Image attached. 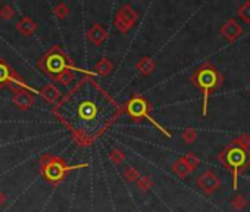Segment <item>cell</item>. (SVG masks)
<instances>
[{
  "instance_id": "5bb4252c",
  "label": "cell",
  "mask_w": 250,
  "mask_h": 212,
  "mask_svg": "<svg viewBox=\"0 0 250 212\" xmlns=\"http://www.w3.org/2000/svg\"><path fill=\"white\" fill-rule=\"evenodd\" d=\"M112 71H113V64H112V61L107 59V58L100 59V61L93 66V72H94L96 75H100V77H107Z\"/></svg>"
},
{
  "instance_id": "8992f818",
  "label": "cell",
  "mask_w": 250,
  "mask_h": 212,
  "mask_svg": "<svg viewBox=\"0 0 250 212\" xmlns=\"http://www.w3.org/2000/svg\"><path fill=\"white\" fill-rule=\"evenodd\" d=\"M11 88V91H17L20 88L28 90L33 94H39V90L33 88L28 85V83L15 71L11 68V65L3 59L0 58V88Z\"/></svg>"
},
{
  "instance_id": "7a4b0ae2",
  "label": "cell",
  "mask_w": 250,
  "mask_h": 212,
  "mask_svg": "<svg viewBox=\"0 0 250 212\" xmlns=\"http://www.w3.org/2000/svg\"><path fill=\"white\" fill-rule=\"evenodd\" d=\"M37 66L52 80L53 77L59 75L62 71L65 69H71V71H78V72H84L83 69L77 68L74 65V61L59 47V46H52L37 62ZM87 75H96L93 71L84 72Z\"/></svg>"
},
{
  "instance_id": "277c9868",
  "label": "cell",
  "mask_w": 250,
  "mask_h": 212,
  "mask_svg": "<svg viewBox=\"0 0 250 212\" xmlns=\"http://www.w3.org/2000/svg\"><path fill=\"white\" fill-rule=\"evenodd\" d=\"M219 161L232 172V187L237 189L238 172L244 171L250 165V152L241 143H234L219 153Z\"/></svg>"
},
{
  "instance_id": "7402d4cb",
  "label": "cell",
  "mask_w": 250,
  "mask_h": 212,
  "mask_svg": "<svg viewBox=\"0 0 250 212\" xmlns=\"http://www.w3.org/2000/svg\"><path fill=\"white\" fill-rule=\"evenodd\" d=\"M109 161L115 165H121L125 161V153L121 149H112L109 152Z\"/></svg>"
},
{
  "instance_id": "9a60e30c",
  "label": "cell",
  "mask_w": 250,
  "mask_h": 212,
  "mask_svg": "<svg viewBox=\"0 0 250 212\" xmlns=\"http://www.w3.org/2000/svg\"><path fill=\"white\" fill-rule=\"evenodd\" d=\"M136 68H137V71L142 74V75H150L153 71H155V68H156V64L153 62V59L152 58H149V56H143L139 62H137V65H136Z\"/></svg>"
},
{
  "instance_id": "484cf974",
  "label": "cell",
  "mask_w": 250,
  "mask_h": 212,
  "mask_svg": "<svg viewBox=\"0 0 250 212\" xmlns=\"http://www.w3.org/2000/svg\"><path fill=\"white\" fill-rule=\"evenodd\" d=\"M183 140L186 143H193L196 140V131L193 128H188L183 133Z\"/></svg>"
},
{
  "instance_id": "3957f363",
  "label": "cell",
  "mask_w": 250,
  "mask_h": 212,
  "mask_svg": "<svg viewBox=\"0 0 250 212\" xmlns=\"http://www.w3.org/2000/svg\"><path fill=\"white\" fill-rule=\"evenodd\" d=\"M191 81L203 93V115L206 117L209 94L221 85L222 77L215 66H212L210 64H205L194 71V74L191 75Z\"/></svg>"
},
{
  "instance_id": "ac0fdd59",
  "label": "cell",
  "mask_w": 250,
  "mask_h": 212,
  "mask_svg": "<svg viewBox=\"0 0 250 212\" xmlns=\"http://www.w3.org/2000/svg\"><path fill=\"white\" fill-rule=\"evenodd\" d=\"M172 172L177 175V177H180V178H186L191 171H190V168L187 167V164L183 161V158H180L178 161H175L174 164H172Z\"/></svg>"
},
{
  "instance_id": "ba28073f",
  "label": "cell",
  "mask_w": 250,
  "mask_h": 212,
  "mask_svg": "<svg viewBox=\"0 0 250 212\" xmlns=\"http://www.w3.org/2000/svg\"><path fill=\"white\" fill-rule=\"evenodd\" d=\"M12 102L14 105L17 106L18 109L21 111H28L31 109L34 103H36V96L28 91V90H24V88H20L17 91H14L12 94Z\"/></svg>"
},
{
  "instance_id": "e0dca14e",
  "label": "cell",
  "mask_w": 250,
  "mask_h": 212,
  "mask_svg": "<svg viewBox=\"0 0 250 212\" xmlns=\"http://www.w3.org/2000/svg\"><path fill=\"white\" fill-rule=\"evenodd\" d=\"M222 33L225 34V37H227L228 40H234V39H237V37L240 36L241 30H240V27L237 25L235 21H228V22L224 25Z\"/></svg>"
},
{
  "instance_id": "d4e9b609",
  "label": "cell",
  "mask_w": 250,
  "mask_h": 212,
  "mask_svg": "<svg viewBox=\"0 0 250 212\" xmlns=\"http://www.w3.org/2000/svg\"><path fill=\"white\" fill-rule=\"evenodd\" d=\"M238 17L246 22V24H250V2L244 3L243 6H240L238 9Z\"/></svg>"
},
{
  "instance_id": "44dd1931",
  "label": "cell",
  "mask_w": 250,
  "mask_h": 212,
  "mask_svg": "<svg viewBox=\"0 0 250 212\" xmlns=\"http://www.w3.org/2000/svg\"><path fill=\"white\" fill-rule=\"evenodd\" d=\"M14 17H15V9L12 5L5 3L2 8H0V18H2L3 21H11Z\"/></svg>"
},
{
  "instance_id": "4fadbf2b",
  "label": "cell",
  "mask_w": 250,
  "mask_h": 212,
  "mask_svg": "<svg viewBox=\"0 0 250 212\" xmlns=\"http://www.w3.org/2000/svg\"><path fill=\"white\" fill-rule=\"evenodd\" d=\"M78 115L81 120H94L96 115H97V108H96V105L91 103V102H84L80 105V108H78Z\"/></svg>"
},
{
  "instance_id": "8fae6325",
  "label": "cell",
  "mask_w": 250,
  "mask_h": 212,
  "mask_svg": "<svg viewBox=\"0 0 250 212\" xmlns=\"http://www.w3.org/2000/svg\"><path fill=\"white\" fill-rule=\"evenodd\" d=\"M15 28H17L18 33H21L22 36L28 37V36H33V34L39 30V24H37L33 18L24 17V18H21V20L17 22Z\"/></svg>"
},
{
  "instance_id": "cb8c5ba5",
  "label": "cell",
  "mask_w": 250,
  "mask_h": 212,
  "mask_svg": "<svg viewBox=\"0 0 250 212\" xmlns=\"http://www.w3.org/2000/svg\"><path fill=\"white\" fill-rule=\"evenodd\" d=\"M53 14L59 18V20H65L69 14V8L66 3H58L53 6Z\"/></svg>"
},
{
  "instance_id": "ffe728a7",
  "label": "cell",
  "mask_w": 250,
  "mask_h": 212,
  "mask_svg": "<svg viewBox=\"0 0 250 212\" xmlns=\"http://www.w3.org/2000/svg\"><path fill=\"white\" fill-rule=\"evenodd\" d=\"M124 177H125V180H127L128 183H137V180L142 175H140V172H139V170L136 167H127V168H125V171H124Z\"/></svg>"
},
{
  "instance_id": "5b68a950",
  "label": "cell",
  "mask_w": 250,
  "mask_h": 212,
  "mask_svg": "<svg viewBox=\"0 0 250 212\" xmlns=\"http://www.w3.org/2000/svg\"><path fill=\"white\" fill-rule=\"evenodd\" d=\"M124 111H127V114L131 117L133 121L140 123V121H143V120H147V121H150L158 130H161L167 137H171V134H169V133H168V131L155 120V118L150 117L152 105L149 103V100H147L145 96H142V94H134V96L127 102V105L124 106Z\"/></svg>"
},
{
  "instance_id": "52a82bcc",
  "label": "cell",
  "mask_w": 250,
  "mask_h": 212,
  "mask_svg": "<svg viewBox=\"0 0 250 212\" xmlns=\"http://www.w3.org/2000/svg\"><path fill=\"white\" fill-rule=\"evenodd\" d=\"M137 20H139L137 11H136L130 3H125V5H122V6L118 9V12L115 14V21H113V24H115V27H116V30H118L119 33L127 34V33L136 25Z\"/></svg>"
},
{
  "instance_id": "7c38bea8",
  "label": "cell",
  "mask_w": 250,
  "mask_h": 212,
  "mask_svg": "<svg viewBox=\"0 0 250 212\" xmlns=\"http://www.w3.org/2000/svg\"><path fill=\"white\" fill-rule=\"evenodd\" d=\"M39 94H40L47 103H50V105H55V103L61 99V96H62V93L58 90V87H56L53 83L44 84L43 88L39 90Z\"/></svg>"
},
{
  "instance_id": "6da1fadb",
  "label": "cell",
  "mask_w": 250,
  "mask_h": 212,
  "mask_svg": "<svg viewBox=\"0 0 250 212\" xmlns=\"http://www.w3.org/2000/svg\"><path fill=\"white\" fill-rule=\"evenodd\" d=\"M88 164L68 165L63 158L53 153H43L39 159V174L52 186H59L71 171L87 168Z\"/></svg>"
},
{
  "instance_id": "30bf717a",
  "label": "cell",
  "mask_w": 250,
  "mask_h": 212,
  "mask_svg": "<svg viewBox=\"0 0 250 212\" xmlns=\"http://www.w3.org/2000/svg\"><path fill=\"white\" fill-rule=\"evenodd\" d=\"M107 31H106V28L102 25V24H99V22H96V24H93L88 30H87V39L93 43V44H96V46H102L106 40H107Z\"/></svg>"
},
{
  "instance_id": "9c48e42d",
  "label": "cell",
  "mask_w": 250,
  "mask_h": 212,
  "mask_svg": "<svg viewBox=\"0 0 250 212\" xmlns=\"http://www.w3.org/2000/svg\"><path fill=\"white\" fill-rule=\"evenodd\" d=\"M197 186L206 193V194H212L216 189H219L221 181L218 178V175L213 171H206L203 172L199 180H197Z\"/></svg>"
},
{
  "instance_id": "4316f807",
  "label": "cell",
  "mask_w": 250,
  "mask_h": 212,
  "mask_svg": "<svg viewBox=\"0 0 250 212\" xmlns=\"http://www.w3.org/2000/svg\"><path fill=\"white\" fill-rule=\"evenodd\" d=\"M8 200V197H6V194L2 191V190H0V206H2V205H5V202Z\"/></svg>"
},
{
  "instance_id": "d6986e66",
  "label": "cell",
  "mask_w": 250,
  "mask_h": 212,
  "mask_svg": "<svg viewBox=\"0 0 250 212\" xmlns=\"http://www.w3.org/2000/svg\"><path fill=\"white\" fill-rule=\"evenodd\" d=\"M137 187L140 189V191L147 193V191H150L152 187H153V180H152L149 175H142V177L137 180Z\"/></svg>"
},
{
  "instance_id": "2e32d148",
  "label": "cell",
  "mask_w": 250,
  "mask_h": 212,
  "mask_svg": "<svg viewBox=\"0 0 250 212\" xmlns=\"http://www.w3.org/2000/svg\"><path fill=\"white\" fill-rule=\"evenodd\" d=\"M52 81H55V83H61L62 85L68 87V85H71V84L75 81V74H74V71H71V69H65V71H62L59 75L53 77V78H52Z\"/></svg>"
},
{
  "instance_id": "603a6c76",
  "label": "cell",
  "mask_w": 250,
  "mask_h": 212,
  "mask_svg": "<svg viewBox=\"0 0 250 212\" xmlns=\"http://www.w3.org/2000/svg\"><path fill=\"white\" fill-rule=\"evenodd\" d=\"M183 161L187 164V167L190 168V171H194L197 167H199V158L193 153V152H188V153H186L184 156H183Z\"/></svg>"
}]
</instances>
